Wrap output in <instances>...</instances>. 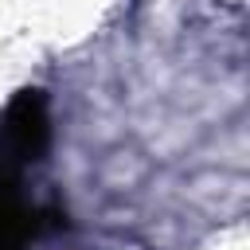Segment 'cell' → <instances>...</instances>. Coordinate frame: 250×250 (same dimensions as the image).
I'll list each match as a JSON object with an SVG mask.
<instances>
[{"instance_id": "1", "label": "cell", "mask_w": 250, "mask_h": 250, "mask_svg": "<svg viewBox=\"0 0 250 250\" xmlns=\"http://www.w3.org/2000/svg\"><path fill=\"white\" fill-rule=\"evenodd\" d=\"M51 148V105L47 94L35 86H23L12 94V102L0 113V160L12 168L43 160Z\"/></svg>"}, {"instance_id": "2", "label": "cell", "mask_w": 250, "mask_h": 250, "mask_svg": "<svg viewBox=\"0 0 250 250\" xmlns=\"http://www.w3.org/2000/svg\"><path fill=\"white\" fill-rule=\"evenodd\" d=\"M43 219L27 203L20 168L0 160V250H27V242L39 234Z\"/></svg>"}]
</instances>
